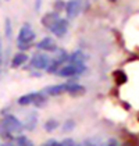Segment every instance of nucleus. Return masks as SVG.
<instances>
[{
	"mask_svg": "<svg viewBox=\"0 0 139 146\" xmlns=\"http://www.w3.org/2000/svg\"><path fill=\"white\" fill-rule=\"evenodd\" d=\"M74 146H82V145H75V143H74Z\"/></svg>",
	"mask_w": 139,
	"mask_h": 146,
	"instance_id": "bb28decb",
	"label": "nucleus"
},
{
	"mask_svg": "<svg viewBox=\"0 0 139 146\" xmlns=\"http://www.w3.org/2000/svg\"><path fill=\"white\" fill-rule=\"evenodd\" d=\"M67 93H70L71 96H81L85 93V88L79 85V84H67Z\"/></svg>",
	"mask_w": 139,
	"mask_h": 146,
	"instance_id": "f8f14e48",
	"label": "nucleus"
},
{
	"mask_svg": "<svg viewBox=\"0 0 139 146\" xmlns=\"http://www.w3.org/2000/svg\"><path fill=\"white\" fill-rule=\"evenodd\" d=\"M0 124H1V125L4 127V129H7L10 134H20V132H23V129H24V124L21 123L15 115H13V114L4 115L3 121Z\"/></svg>",
	"mask_w": 139,
	"mask_h": 146,
	"instance_id": "20e7f679",
	"label": "nucleus"
},
{
	"mask_svg": "<svg viewBox=\"0 0 139 146\" xmlns=\"http://www.w3.org/2000/svg\"><path fill=\"white\" fill-rule=\"evenodd\" d=\"M113 77H114V79H116V82L118 85L127 82V75H125V72H122V71H116V72L113 74Z\"/></svg>",
	"mask_w": 139,
	"mask_h": 146,
	"instance_id": "dca6fc26",
	"label": "nucleus"
},
{
	"mask_svg": "<svg viewBox=\"0 0 139 146\" xmlns=\"http://www.w3.org/2000/svg\"><path fill=\"white\" fill-rule=\"evenodd\" d=\"M50 61H52V58L47 54L36 53L31 58V67L35 68V70H46L47 66L50 64Z\"/></svg>",
	"mask_w": 139,
	"mask_h": 146,
	"instance_id": "39448f33",
	"label": "nucleus"
},
{
	"mask_svg": "<svg viewBox=\"0 0 139 146\" xmlns=\"http://www.w3.org/2000/svg\"><path fill=\"white\" fill-rule=\"evenodd\" d=\"M54 9H56V10H63V9H66V3L61 1V0H58V1H56V4H54Z\"/></svg>",
	"mask_w": 139,
	"mask_h": 146,
	"instance_id": "aec40b11",
	"label": "nucleus"
},
{
	"mask_svg": "<svg viewBox=\"0 0 139 146\" xmlns=\"http://www.w3.org/2000/svg\"><path fill=\"white\" fill-rule=\"evenodd\" d=\"M47 98L43 92H32V93H26L18 99V104L20 106H28V104H35L38 107L43 106L46 103Z\"/></svg>",
	"mask_w": 139,
	"mask_h": 146,
	"instance_id": "f03ea898",
	"label": "nucleus"
},
{
	"mask_svg": "<svg viewBox=\"0 0 139 146\" xmlns=\"http://www.w3.org/2000/svg\"><path fill=\"white\" fill-rule=\"evenodd\" d=\"M1 68H3V43L0 38V74H1Z\"/></svg>",
	"mask_w": 139,
	"mask_h": 146,
	"instance_id": "412c9836",
	"label": "nucleus"
},
{
	"mask_svg": "<svg viewBox=\"0 0 139 146\" xmlns=\"http://www.w3.org/2000/svg\"><path fill=\"white\" fill-rule=\"evenodd\" d=\"M110 1H116V0H110Z\"/></svg>",
	"mask_w": 139,
	"mask_h": 146,
	"instance_id": "cd10ccee",
	"label": "nucleus"
},
{
	"mask_svg": "<svg viewBox=\"0 0 139 146\" xmlns=\"http://www.w3.org/2000/svg\"><path fill=\"white\" fill-rule=\"evenodd\" d=\"M50 31L53 35H56L58 38H63L68 31V21L64 20V18H58L57 21L53 24V27L50 28Z\"/></svg>",
	"mask_w": 139,
	"mask_h": 146,
	"instance_id": "423d86ee",
	"label": "nucleus"
},
{
	"mask_svg": "<svg viewBox=\"0 0 139 146\" xmlns=\"http://www.w3.org/2000/svg\"><path fill=\"white\" fill-rule=\"evenodd\" d=\"M35 32L32 29V27L29 24H24L18 32V36H17V40H18V47L24 50V49H28L29 45L34 42L35 39Z\"/></svg>",
	"mask_w": 139,
	"mask_h": 146,
	"instance_id": "f257e3e1",
	"label": "nucleus"
},
{
	"mask_svg": "<svg viewBox=\"0 0 139 146\" xmlns=\"http://www.w3.org/2000/svg\"><path fill=\"white\" fill-rule=\"evenodd\" d=\"M57 127H58V121H56V120H49V121H46V124H45V129H46L47 132L54 131Z\"/></svg>",
	"mask_w": 139,
	"mask_h": 146,
	"instance_id": "f3484780",
	"label": "nucleus"
},
{
	"mask_svg": "<svg viewBox=\"0 0 139 146\" xmlns=\"http://www.w3.org/2000/svg\"><path fill=\"white\" fill-rule=\"evenodd\" d=\"M106 146H118V145H117L116 141H110V142H109V143H107Z\"/></svg>",
	"mask_w": 139,
	"mask_h": 146,
	"instance_id": "393cba45",
	"label": "nucleus"
},
{
	"mask_svg": "<svg viewBox=\"0 0 139 146\" xmlns=\"http://www.w3.org/2000/svg\"><path fill=\"white\" fill-rule=\"evenodd\" d=\"M1 146H14V145L10 143V142H4V143H1Z\"/></svg>",
	"mask_w": 139,
	"mask_h": 146,
	"instance_id": "a878e982",
	"label": "nucleus"
},
{
	"mask_svg": "<svg viewBox=\"0 0 139 146\" xmlns=\"http://www.w3.org/2000/svg\"><path fill=\"white\" fill-rule=\"evenodd\" d=\"M58 18H60V15H58V13H49V14H45L43 15V18H42V25L43 27H46V28H52L53 27V24L57 21Z\"/></svg>",
	"mask_w": 139,
	"mask_h": 146,
	"instance_id": "9b49d317",
	"label": "nucleus"
},
{
	"mask_svg": "<svg viewBox=\"0 0 139 146\" xmlns=\"http://www.w3.org/2000/svg\"><path fill=\"white\" fill-rule=\"evenodd\" d=\"M26 60H28V56H26L25 53H23V52L15 53V54H14V57H13V60H11V67L13 68L21 67L23 64H25V63H26Z\"/></svg>",
	"mask_w": 139,
	"mask_h": 146,
	"instance_id": "ddd939ff",
	"label": "nucleus"
},
{
	"mask_svg": "<svg viewBox=\"0 0 139 146\" xmlns=\"http://www.w3.org/2000/svg\"><path fill=\"white\" fill-rule=\"evenodd\" d=\"M86 71V66L85 64H67V66H61L58 68V71L56 72L58 77H63V78H70V77H75V75H79L82 72Z\"/></svg>",
	"mask_w": 139,
	"mask_h": 146,
	"instance_id": "7ed1b4c3",
	"label": "nucleus"
},
{
	"mask_svg": "<svg viewBox=\"0 0 139 146\" xmlns=\"http://www.w3.org/2000/svg\"><path fill=\"white\" fill-rule=\"evenodd\" d=\"M6 36L9 39L11 38V21H10V18H6Z\"/></svg>",
	"mask_w": 139,
	"mask_h": 146,
	"instance_id": "6ab92c4d",
	"label": "nucleus"
},
{
	"mask_svg": "<svg viewBox=\"0 0 139 146\" xmlns=\"http://www.w3.org/2000/svg\"><path fill=\"white\" fill-rule=\"evenodd\" d=\"M75 127V123L72 121V120H68V121H66V124H64V127H63V131L64 132H68V131H71L72 128Z\"/></svg>",
	"mask_w": 139,
	"mask_h": 146,
	"instance_id": "a211bd4d",
	"label": "nucleus"
},
{
	"mask_svg": "<svg viewBox=\"0 0 139 146\" xmlns=\"http://www.w3.org/2000/svg\"><path fill=\"white\" fill-rule=\"evenodd\" d=\"M36 124H38V117H36L35 113H31V114L28 115V120L25 121V127H26L28 129H34Z\"/></svg>",
	"mask_w": 139,
	"mask_h": 146,
	"instance_id": "4468645a",
	"label": "nucleus"
},
{
	"mask_svg": "<svg viewBox=\"0 0 139 146\" xmlns=\"http://www.w3.org/2000/svg\"><path fill=\"white\" fill-rule=\"evenodd\" d=\"M60 146H74V141L72 139H64L63 142H60Z\"/></svg>",
	"mask_w": 139,
	"mask_h": 146,
	"instance_id": "4be33fe9",
	"label": "nucleus"
},
{
	"mask_svg": "<svg viewBox=\"0 0 139 146\" xmlns=\"http://www.w3.org/2000/svg\"><path fill=\"white\" fill-rule=\"evenodd\" d=\"M81 11V1L79 0H70L66 3V13L68 18H75Z\"/></svg>",
	"mask_w": 139,
	"mask_h": 146,
	"instance_id": "0eeeda50",
	"label": "nucleus"
},
{
	"mask_svg": "<svg viewBox=\"0 0 139 146\" xmlns=\"http://www.w3.org/2000/svg\"><path fill=\"white\" fill-rule=\"evenodd\" d=\"M85 60H86V56L82 53L81 50H75L74 53L68 54V61L70 64H85Z\"/></svg>",
	"mask_w": 139,
	"mask_h": 146,
	"instance_id": "9d476101",
	"label": "nucleus"
},
{
	"mask_svg": "<svg viewBox=\"0 0 139 146\" xmlns=\"http://www.w3.org/2000/svg\"><path fill=\"white\" fill-rule=\"evenodd\" d=\"M43 146H60V142L54 141V139H50V141H47V142Z\"/></svg>",
	"mask_w": 139,
	"mask_h": 146,
	"instance_id": "5701e85b",
	"label": "nucleus"
},
{
	"mask_svg": "<svg viewBox=\"0 0 139 146\" xmlns=\"http://www.w3.org/2000/svg\"><path fill=\"white\" fill-rule=\"evenodd\" d=\"M67 92V84H60V85H50L45 88L43 93L45 95H49V96H58L61 93Z\"/></svg>",
	"mask_w": 139,
	"mask_h": 146,
	"instance_id": "1a4fd4ad",
	"label": "nucleus"
},
{
	"mask_svg": "<svg viewBox=\"0 0 139 146\" xmlns=\"http://www.w3.org/2000/svg\"><path fill=\"white\" fill-rule=\"evenodd\" d=\"M36 47H38L39 50H45V52H56V50H57V45H56L54 39L50 38V36H46V38H43L40 42H38Z\"/></svg>",
	"mask_w": 139,
	"mask_h": 146,
	"instance_id": "6e6552de",
	"label": "nucleus"
},
{
	"mask_svg": "<svg viewBox=\"0 0 139 146\" xmlns=\"http://www.w3.org/2000/svg\"><path fill=\"white\" fill-rule=\"evenodd\" d=\"M40 1H42V0H35V10H36V11L40 10V4H42Z\"/></svg>",
	"mask_w": 139,
	"mask_h": 146,
	"instance_id": "b1692460",
	"label": "nucleus"
},
{
	"mask_svg": "<svg viewBox=\"0 0 139 146\" xmlns=\"http://www.w3.org/2000/svg\"><path fill=\"white\" fill-rule=\"evenodd\" d=\"M15 143H17V146H34L32 141H31L29 138L24 136V135H20V136L15 139Z\"/></svg>",
	"mask_w": 139,
	"mask_h": 146,
	"instance_id": "2eb2a0df",
	"label": "nucleus"
}]
</instances>
